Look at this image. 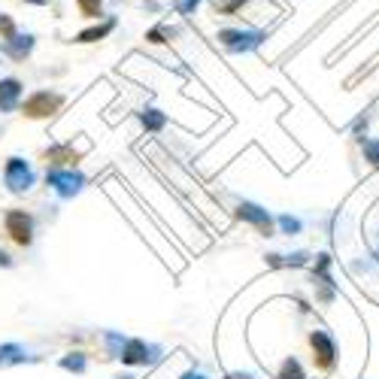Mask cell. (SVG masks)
Returning a JSON list of instances; mask_svg holds the SVG:
<instances>
[{
	"instance_id": "cell-1",
	"label": "cell",
	"mask_w": 379,
	"mask_h": 379,
	"mask_svg": "<svg viewBox=\"0 0 379 379\" xmlns=\"http://www.w3.org/2000/svg\"><path fill=\"white\" fill-rule=\"evenodd\" d=\"M313 349H319V361L325 364V367H331V361H334V343L328 340L322 331L313 334Z\"/></svg>"
},
{
	"instance_id": "cell-2",
	"label": "cell",
	"mask_w": 379,
	"mask_h": 379,
	"mask_svg": "<svg viewBox=\"0 0 379 379\" xmlns=\"http://www.w3.org/2000/svg\"><path fill=\"white\" fill-rule=\"evenodd\" d=\"M58 103H61V97H49V94H37V97H34V101L31 103H27V116H40V109H55V107H58Z\"/></svg>"
},
{
	"instance_id": "cell-3",
	"label": "cell",
	"mask_w": 379,
	"mask_h": 379,
	"mask_svg": "<svg viewBox=\"0 0 379 379\" xmlns=\"http://www.w3.org/2000/svg\"><path fill=\"white\" fill-rule=\"evenodd\" d=\"M364 158L379 167V140H364Z\"/></svg>"
},
{
	"instance_id": "cell-4",
	"label": "cell",
	"mask_w": 379,
	"mask_h": 379,
	"mask_svg": "<svg viewBox=\"0 0 379 379\" xmlns=\"http://www.w3.org/2000/svg\"><path fill=\"white\" fill-rule=\"evenodd\" d=\"M79 10L86 12L88 18H94L97 12H101V0H79Z\"/></svg>"
},
{
	"instance_id": "cell-5",
	"label": "cell",
	"mask_w": 379,
	"mask_h": 379,
	"mask_svg": "<svg viewBox=\"0 0 379 379\" xmlns=\"http://www.w3.org/2000/svg\"><path fill=\"white\" fill-rule=\"evenodd\" d=\"M283 379H304V374H300V367H298V361H285Z\"/></svg>"
}]
</instances>
